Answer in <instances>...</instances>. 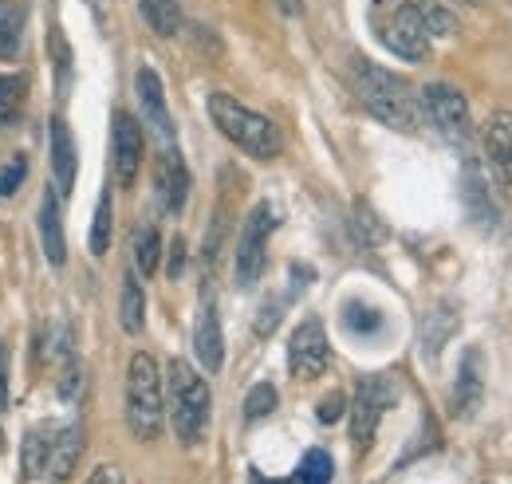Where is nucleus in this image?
I'll list each match as a JSON object with an SVG mask.
<instances>
[{"mask_svg":"<svg viewBox=\"0 0 512 484\" xmlns=\"http://www.w3.org/2000/svg\"><path fill=\"white\" fill-rule=\"evenodd\" d=\"M351 87L359 95V103L375 115V119L398 130V134H414L422 122V107L418 95L379 63H371L367 56H351Z\"/></svg>","mask_w":512,"mask_h":484,"instance_id":"obj_1","label":"nucleus"},{"mask_svg":"<svg viewBox=\"0 0 512 484\" xmlns=\"http://www.w3.org/2000/svg\"><path fill=\"white\" fill-rule=\"evenodd\" d=\"M209 382L201 378V370L186 359H174L166 370V422L174 425V437L182 445H197L209 429Z\"/></svg>","mask_w":512,"mask_h":484,"instance_id":"obj_2","label":"nucleus"},{"mask_svg":"<svg viewBox=\"0 0 512 484\" xmlns=\"http://www.w3.org/2000/svg\"><path fill=\"white\" fill-rule=\"evenodd\" d=\"M209 119H213V126H217L237 150H245L256 162H272V158L280 154V146H284L276 122L264 119L260 111L245 107L241 99H233V95H225V91H213V95H209Z\"/></svg>","mask_w":512,"mask_h":484,"instance_id":"obj_3","label":"nucleus"},{"mask_svg":"<svg viewBox=\"0 0 512 484\" xmlns=\"http://www.w3.org/2000/svg\"><path fill=\"white\" fill-rule=\"evenodd\" d=\"M127 425L138 441H158L166 429V378L146 351L130 355L127 366Z\"/></svg>","mask_w":512,"mask_h":484,"instance_id":"obj_4","label":"nucleus"},{"mask_svg":"<svg viewBox=\"0 0 512 484\" xmlns=\"http://www.w3.org/2000/svg\"><path fill=\"white\" fill-rule=\"evenodd\" d=\"M276 233V209L268 201H260L253 213L245 217L241 225V237H237V252H233V280L237 288H256L264 268H268V241Z\"/></svg>","mask_w":512,"mask_h":484,"instance_id":"obj_5","label":"nucleus"},{"mask_svg":"<svg viewBox=\"0 0 512 484\" xmlns=\"http://www.w3.org/2000/svg\"><path fill=\"white\" fill-rule=\"evenodd\" d=\"M398 402V390H394V382L386 378V374H371V378H363L359 382V390H355V402H351V441H355V449L363 453V449H371V441H375V433H379V425H383V414Z\"/></svg>","mask_w":512,"mask_h":484,"instance_id":"obj_6","label":"nucleus"},{"mask_svg":"<svg viewBox=\"0 0 512 484\" xmlns=\"http://www.w3.org/2000/svg\"><path fill=\"white\" fill-rule=\"evenodd\" d=\"M418 107H422V115L430 119V126L446 142H453V146L469 142L473 119H469V103H465V95L457 87H449V83H426L422 95H418Z\"/></svg>","mask_w":512,"mask_h":484,"instance_id":"obj_7","label":"nucleus"},{"mask_svg":"<svg viewBox=\"0 0 512 484\" xmlns=\"http://www.w3.org/2000/svg\"><path fill=\"white\" fill-rule=\"evenodd\" d=\"M379 40H383L398 60H406V63L426 60V52H430V36H426V24H422L414 0L398 4L386 20H379Z\"/></svg>","mask_w":512,"mask_h":484,"instance_id":"obj_8","label":"nucleus"},{"mask_svg":"<svg viewBox=\"0 0 512 484\" xmlns=\"http://www.w3.org/2000/svg\"><path fill=\"white\" fill-rule=\"evenodd\" d=\"M327 363H331V343H327L323 323L320 319H304L288 339V370H292V378L312 382L327 370Z\"/></svg>","mask_w":512,"mask_h":484,"instance_id":"obj_9","label":"nucleus"},{"mask_svg":"<svg viewBox=\"0 0 512 484\" xmlns=\"http://www.w3.org/2000/svg\"><path fill=\"white\" fill-rule=\"evenodd\" d=\"M142 154H146V134H142V122L127 115V111H115V126H111V166H115V182L130 189L138 182V170H142Z\"/></svg>","mask_w":512,"mask_h":484,"instance_id":"obj_10","label":"nucleus"},{"mask_svg":"<svg viewBox=\"0 0 512 484\" xmlns=\"http://www.w3.org/2000/svg\"><path fill=\"white\" fill-rule=\"evenodd\" d=\"M154 193H158V205L162 213L178 217L190 201V170H186V158L178 150H162L158 162H154Z\"/></svg>","mask_w":512,"mask_h":484,"instance_id":"obj_11","label":"nucleus"},{"mask_svg":"<svg viewBox=\"0 0 512 484\" xmlns=\"http://www.w3.org/2000/svg\"><path fill=\"white\" fill-rule=\"evenodd\" d=\"M134 95H138V107H142V122L158 134V138H174V119H170V107H166V87L158 79L154 67H138L134 71Z\"/></svg>","mask_w":512,"mask_h":484,"instance_id":"obj_12","label":"nucleus"},{"mask_svg":"<svg viewBox=\"0 0 512 484\" xmlns=\"http://www.w3.org/2000/svg\"><path fill=\"white\" fill-rule=\"evenodd\" d=\"M481 398H485V359H481V351H465L461 366H457L453 394H449L453 418H473L481 410Z\"/></svg>","mask_w":512,"mask_h":484,"instance_id":"obj_13","label":"nucleus"},{"mask_svg":"<svg viewBox=\"0 0 512 484\" xmlns=\"http://www.w3.org/2000/svg\"><path fill=\"white\" fill-rule=\"evenodd\" d=\"M193 355L209 374H217L225 366V331H221V315L217 303L201 300L197 307V323H193Z\"/></svg>","mask_w":512,"mask_h":484,"instance_id":"obj_14","label":"nucleus"},{"mask_svg":"<svg viewBox=\"0 0 512 484\" xmlns=\"http://www.w3.org/2000/svg\"><path fill=\"white\" fill-rule=\"evenodd\" d=\"M481 146H485V158H489L497 182L512 185V115L509 111H497L493 119L485 122Z\"/></svg>","mask_w":512,"mask_h":484,"instance_id":"obj_15","label":"nucleus"},{"mask_svg":"<svg viewBox=\"0 0 512 484\" xmlns=\"http://www.w3.org/2000/svg\"><path fill=\"white\" fill-rule=\"evenodd\" d=\"M36 229H40V248H44V256H48L56 268H64L67 241H64V221H60V193H56V189H44Z\"/></svg>","mask_w":512,"mask_h":484,"instance_id":"obj_16","label":"nucleus"},{"mask_svg":"<svg viewBox=\"0 0 512 484\" xmlns=\"http://www.w3.org/2000/svg\"><path fill=\"white\" fill-rule=\"evenodd\" d=\"M48 158H52V174H56V193L67 197L71 185H75V142H71V130L64 119H52V134H48Z\"/></svg>","mask_w":512,"mask_h":484,"instance_id":"obj_17","label":"nucleus"},{"mask_svg":"<svg viewBox=\"0 0 512 484\" xmlns=\"http://www.w3.org/2000/svg\"><path fill=\"white\" fill-rule=\"evenodd\" d=\"M52 441H56V422L32 425L24 433V449H20V461H24V473L32 481H48V469H52Z\"/></svg>","mask_w":512,"mask_h":484,"instance_id":"obj_18","label":"nucleus"},{"mask_svg":"<svg viewBox=\"0 0 512 484\" xmlns=\"http://www.w3.org/2000/svg\"><path fill=\"white\" fill-rule=\"evenodd\" d=\"M83 457V429L79 425H56V441H52V469L48 481H71V473L79 469Z\"/></svg>","mask_w":512,"mask_h":484,"instance_id":"obj_19","label":"nucleus"},{"mask_svg":"<svg viewBox=\"0 0 512 484\" xmlns=\"http://www.w3.org/2000/svg\"><path fill=\"white\" fill-rule=\"evenodd\" d=\"M138 16H142V20H146V28H150L154 36H162V40L178 36V32H182V24H186V16H182V4H178V0H138Z\"/></svg>","mask_w":512,"mask_h":484,"instance_id":"obj_20","label":"nucleus"},{"mask_svg":"<svg viewBox=\"0 0 512 484\" xmlns=\"http://www.w3.org/2000/svg\"><path fill=\"white\" fill-rule=\"evenodd\" d=\"M119 323L127 335H142L146 327V292L138 284V272L123 276V296H119Z\"/></svg>","mask_w":512,"mask_h":484,"instance_id":"obj_21","label":"nucleus"},{"mask_svg":"<svg viewBox=\"0 0 512 484\" xmlns=\"http://www.w3.org/2000/svg\"><path fill=\"white\" fill-rule=\"evenodd\" d=\"M24 48V4L0 0V60H16Z\"/></svg>","mask_w":512,"mask_h":484,"instance_id":"obj_22","label":"nucleus"},{"mask_svg":"<svg viewBox=\"0 0 512 484\" xmlns=\"http://www.w3.org/2000/svg\"><path fill=\"white\" fill-rule=\"evenodd\" d=\"M130 252H134V272L142 276H154L158 264H162V237H158V225H138L134 229V241H130Z\"/></svg>","mask_w":512,"mask_h":484,"instance_id":"obj_23","label":"nucleus"},{"mask_svg":"<svg viewBox=\"0 0 512 484\" xmlns=\"http://www.w3.org/2000/svg\"><path fill=\"white\" fill-rule=\"evenodd\" d=\"M28 103V79L24 75H0V130H12Z\"/></svg>","mask_w":512,"mask_h":484,"instance_id":"obj_24","label":"nucleus"},{"mask_svg":"<svg viewBox=\"0 0 512 484\" xmlns=\"http://www.w3.org/2000/svg\"><path fill=\"white\" fill-rule=\"evenodd\" d=\"M111 237H115V201H111V189L99 193V205H95V221H91V252L95 256H107L111 248Z\"/></svg>","mask_w":512,"mask_h":484,"instance_id":"obj_25","label":"nucleus"},{"mask_svg":"<svg viewBox=\"0 0 512 484\" xmlns=\"http://www.w3.org/2000/svg\"><path fill=\"white\" fill-rule=\"evenodd\" d=\"M418 4V16H422V24H426V36L434 40V36H457V16L449 12L446 4H438V0H414Z\"/></svg>","mask_w":512,"mask_h":484,"instance_id":"obj_26","label":"nucleus"},{"mask_svg":"<svg viewBox=\"0 0 512 484\" xmlns=\"http://www.w3.org/2000/svg\"><path fill=\"white\" fill-rule=\"evenodd\" d=\"M465 205L473 209V217L481 221V225H493V205H489V193H485V182H481V170L477 166H469L465 170Z\"/></svg>","mask_w":512,"mask_h":484,"instance_id":"obj_27","label":"nucleus"},{"mask_svg":"<svg viewBox=\"0 0 512 484\" xmlns=\"http://www.w3.org/2000/svg\"><path fill=\"white\" fill-rule=\"evenodd\" d=\"M457 331V315L449 311V307H442V311H434L430 315V323H426V335H422V343H426V355L434 359L442 347H446V339Z\"/></svg>","mask_w":512,"mask_h":484,"instance_id":"obj_28","label":"nucleus"},{"mask_svg":"<svg viewBox=\"0 0 512 484\" xmlns=\"http://www.w3.org/2000/svg\"><path fill=\"white\" fill-rule=\"evenodd\" d=\"M276 406H280L276 386H272V382H256L253 390L245 394V422H264Z\"/></svg>","mask_w":512,"mask_h":484,"instance_id":"obj_29","label":"nucleus"},{"mask_svg":"<svg viewBox=\"0 0 512 484\" xmlns=\"http://www.w3.org/2000/svg\"><path fill=\"white\" fill-rule=\"evenodd\" d=\"M331 477H335V461H331L323 449H312V453L300 461V473H296L300 484H331Z\"/></svg>","mask_w":512,"mask_h":484,"instance_id":"obj_30","label":"nucleus"},{"mask_svg":"<svg viewBox=\"0 0 512 484\" xmlns=\"http://www.w3.org/2000/svg\"><path fill=\"white\" fill-rule=\"evenodd\" d=\"M343 323H347V331H355V335H371V331H379V311L375 307H367V303L351 300L343 307Z\"/></svg>","mask_w":512,"mask_h":484,"instance_id":"obj_31","label":"nucleus"},{"mask_svg":"<svg viewBox=\"0 0 512 484\" xmlns=\"http://www.w3.org/2000/svg\"><path fill=\"white\" fill-rule=\"evenodd\" d=\"M355 237H359V244H379L386 237V225L367 205H355Z\"/></svg>","mask_w":512,"mask_h":484,"instance_id":"obj_32","label":"nucleus"},{"mask_svg":"<svg viewBox=\"0 0 512 484\" xmlns=\"http://www.w3.org/2000/svg\"><path fill=\"white\" fill-rule=\"evenodd\" d=\"M24 178H28V158H24V154L8 158L4 170H0V197H12V193L24 185Z\"/></svg>","mask_w":512,"mask_h":484,"instance_id":"obj_33","label":"nucleus"},{"mask_svg":"<svg viewBox=\"0 0 512 484\" xmlns=\"http://www.w3.org/2000/svg\"><path fill=\"white\" fill-rule=\"evenodd\" d=\"M343 414H347V398H343L339 390H331V394L320 402V414H316V418H320L323 425H335Z\"/></svg>","mask_w":512,"mask_h":484,"instance_id":"obj_34","label":"nucleus"},{"mask_svg":"<svg viewBox=\"0 0 512 484\" xmlns=\"http://www.w3.org/2000/svg\"><path fill=\"white\" fill-rule=\"evenodd\" d=\"M280 311H284V303L280 300L264 303V307H260V319H256V335H272L276 323H280Z\"/></svg>","mask_w":512,"mask_h":484,"instance_id":"obj_35","label":"nucleus"},{"mask_svg":"<svg viewBox=\"0 0 512 484\" xmlns=\"http://www.w3.org/2000/svg\"><path fill=\"white\" fill-rule=\"evenodd\" d=\"M166 272H170V280H182V272H186V241H182V237H174V244H170V264H166Z\"/></svg>","mask_w":512,"mask_h":484,"instance_id":"obj_36","label":"nucleus"},{"mask_svg":"<svg viewBox=\"0 0 512 484\" xmlns=\"http://www.w3.org/2000/svg\"><path fill=\"white\" fill-rule=\"evenodd\" d=\"M87 484H127V477H123L115 465H99V469L87 477Z\"/></svg>","mask_w":512,"mask_h":484,"instance_id":"obj_37","label":"nucleus"},{"mask_svg":"<svg viewBox=\"0 0 512 484\" xmlns=\"http://www.w3.org/2000/svg\"><path fill=\"white\" fill-rule=\"evenodd\" d=\"M52 44H56V71H60V87L67 83V63H71V56H67V44H64V36L56 32L52 36Z\"/></svg>","mask_w":512,"mask_h":484,"instance_id":"obj_38","label":"nucleus"},{"mask_svg":"<svg viewBox=\"0 0 512 484\" xmlns=\"http://www.w3.org/2000/svg\"><path fill=\"white\" fill-rule=\"evenodd\" d=\"M8 406V343H0V410Z\"/></svg>","mask_w":512,"mask_h":484,"instance_id":"obj_39","label":"nucleus"},{"mask_svg":"<svg viewBox=\"0 0 512 484\" xmlns=\"http://www.w3.org/2000/svg\"><path fill=\"white\" fill-rule=\"evenodd\" d=\"M276 8H280L284 16H300V12H304V4H300V0H276Z\"/></svg>","mask_w":512,"mask_h":484,"instance_id":"obj_40","label":"nucleus"},{"mask_svg":"<svg viewBox=\"0 0 512 484\" xmlns=\"http://www.w3.org/2000/svg\"><path fill=\"white\" fill-rule=\"evenodd\" d=\"M253 484H288V481H264L260 473H253Z\"/></svg>","mask_w":512,"mask_h":484,"instance_id":"obj_41","label":"nucleus"},{"mask_svg":"<svg viewBox=\"0 0 512 484\" xmlns=\"http://www.w3.org/2000/svg\"><path fill=\"white\" fill-rule=\"evenodd\" d=\"M461 4H485V0H461Z\"/></svg>","mask_w":512,"mask_h":484,"instance_id":"obj_42","label":"nucleus"},{"mask_svg":"<svg viewBox=\"0 0 512 484\" xmlns=\"http://www.w3.org/2000/svg\"><path fill=\"white\" fill-rule=\"evenodd\" d=\"M0 453H4V429H0Z\"/></svg>","mask_w":512,"mask_h":484,"instance_id":"obj_43","label":"nucleus"},{"mask_svg":"<svg viewBox=\"0 0 512 484\" xmlns=\"http://www.w3.org/2000/svg\"><path fill=\"white\" fill-rule=\"evenodd\" d=\"M375 4H390V0H375Z\"/></svg>","mask_w":512,"mask_h":484,"instance_id":"obj_44","label":"nucleus"}]
</instances>
